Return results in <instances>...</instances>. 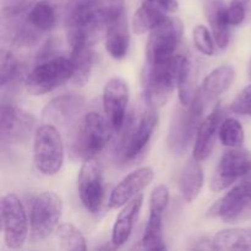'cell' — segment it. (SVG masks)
Returning a JSON list of instances; mask_svg holds the SVG:
<instances>
[{
  "instance_id": "obj_1",
  "label": "cell",
  "mask_w": 251,
  "mask_h": 251,
  "mask_svg": "<svg viewBox=\"0 0 251 251\" xmlns=\"http://www.w3.org/2000/svg\"><path fill=\"white\" fill-rule=\"evenodd\" d=\"M185 55L176 54L166 60L147 63L142 75L144 97L149 108L158 109L171 98L178 87L179 75Z\"/></svg>"
},
{
  "instance_id": "obj_2",
  "label": "cell",
  "mask_w": 251,
  "mask_h": 251,
  "mask_svg": "<svg viewBox=\"0 0 251 251\" xmlns=\"http://www.w3.org/2000/svg\"><path fill=\"white\" fill-rule=\"evenodd\" d=\"M112 131L114 130L107 118L100 113L90 112L83 115L71 139L70 150L74 158L82 162L96 158L110 141Z\"/></svg>"
},
{
  "instance_id": "obj_3",
  "label": "cell",
  "mask_w": 251,
  "mask_h": 251,
  "mask_svg": "<svg viewBox=\"0 0 251 251\" xmlns=\"http://www.w3.org/2000/svg\"><path fill=\"white\" fill-rule=\"evenodd\" d=\"M205 104L206 100L199 90L193 102L189 105L181 104V108H179L173 115L169 129L168 145L174 153L180 154L188 149L201 124Z\"/></svg>"
},
{
  "instance_id": "obj_4",
  "label": "cell",
  "mask_w": 251,
  "mask_h": 251,
  "mask_svg": "<svg viewBox=\"0 0 251 251\" xmlns=\"http://www.w3.org/2000/svg\"><path fill=\"white\" fill-rule=\"evenodd\" d=\"M33 161L37 171L53 176L60 172L64 163V145L56 126L44 124L37 129L33 142Z\"/></svg>"
},
{
  "instance_id": "obj_5",
  "label": "cell",
  "mask_w": 251,
  "mask_h": 251,
  "mask_svg": "<svg viewBox=\"0 0 251 251\" xmlns=\"http://www.w3.org/2000/svg\"><path fill=\"white\" fill-rule=\"evenodd\" d=\"M74 66L70 58L55 56L38 64L25 78V86L33 96L46 95L73 78Z\"/></svg>"
},
{
  "instance_id": "obj_6",
  "label": "cell",
  "mask_w": 251,
  "mask_h": 251,
  "mask_svg": "<svg viewBox=\"0 0 251 251\" xmlns=\"http://www.w3.org/2000/svg\"><path fill=\"white\" fill-rule=\"evenodd\" d=\"M158 113L157 109L149 108L139 122L129 120V124H124L123 126V135L119 145L117 147V156L123 162L132 161L136 158L149 145L157 125H158ZM120 130V131H122Z\"/></svg>"
},
{
  "instance_id": "obj_7",
  "label": "cell",
  "mask_w": 251,
  "mask_h": 251,
  "mask_svg": "<svg viewBox=\"0 0 251 251\" xmlns=\"http://www.w3.org/2000/svg\"><path fill=\"white\" fill-rule=\"evenodd\" d=\"M183 22L176 17L167 16L152 31H150L146 46L147 63H157L176 55V50L183 38Z\"/></svg>"
},
{
  "instance_id": "obj_8",
  "label": "cell",
  "mask_w": 251,
  "mask_h": 251,
  "mask_svg": "<svg viewBox=\"0 0 251 251\" xmlns=\"http://www.w3.org/2000/svg\"><path fill=\"white\" fill-rule=\"evenodd\" d=\"M63 213V201L53 191L37 196L31 207V234L36 240L48 238L55 232Z\"/></svg>"
},
{
  "instance_id": "obj_9",
  "label": "cell",
  "mask_w": 251,
  "mask_h": 251,
  "mask_svg": "<svg viewBox=\"0 0 251 251\" xmlns=\"http://www.w3.org/2000/svg\"><path fill=\"white\" fill-rule=\"evenodd\" d=\"M1 220L5 244L10 249H21L28 237V220L24 205L16 194L1 199Z\"/></svg>"
},
{
  "instance_id": "obj_10",
  "label": "cell",
  "mask_w": 251,
  "mask_h": 251,
  "mask_svg": "<svg viewBox=\"0 0 251 251\" xmlns=\"http://www.w3.org/2000/svg\"><path fill=\"white\" fill-rule=\"evenodd\" d=\"M251 171V152L243 147L227 150L221 157L217 169L210 183L215 193L226 190L240 178H244Z\"/></svg>"
},
{
  "instance_id": "obj_11",
  "label": "cell",
  "mask_w": 251,
  "mask_h": 251,
  "mask_svg": "<svg viewBox=\"0 0 251 251\" xmlns=\"http://www.w3.org/2000/svg\"><path fill=\"white\" fill-rule=\"evenodd\" d=\"M78 195L83 207L97 213L104 201V180L100 164L96 158L83 161L78 174Z\"/></svg>"
},
{
  "instance_id": "obj_12",
  "label": "cell",
  "mask_w": 251,
  "mask_h": 251,
  "mask_svg": "<svg viewBox=\"0 0 251 251\" xmlns=\"http://www.w3.org/2000/svg\"><path fill=\"white\" fill-rule=\"evenodd\" d=\"M33 115L19 109L11 103H2L0 110V139L4 145H17L27 141L33 131Z\"/></svg>"
},
{
  "instance_id": "obj_13",
  "label": "cell",
  "mask_w": 251,
  "mask_h": 251,
  "mask_svg": "<svg viewBox=\"0 0 251 251\" xmlns=\"http://www.w3.org/2000/svg\"><path fill=\"white\" fill-rule=\"evenodd\" d=\"M129 102V87L119 77H113L105 83L103 90V109L105 118L114 131H120L126 120Z\"/></svg>"
},
{
  "instance_id": "obj_14",
  "label": "cell",
  "mask_w": 251,
  "mask_h": 251,
  "mask_svg": "<svg viewBox=\"0 0 251 251\" xmlns=\"http://www.w3.org/2000/svg\"><path fill=\"white\" fill-rule=\"evenodd\" d=\"M86 100L80 95H63L53 98L44 107L42 118L44 124L66 127L74 124L85 108Z\"/></svg>"
},
{
  "instance_id": "obj_15",
  "label": "cell",
  "mask_w": 251,
  "mask_h": 251,
  "mask_svg": "<svg viewBox=\"0 0 251 251\" xmlns=\"http://www.w3.org/2000/svg\"><path fill=\"white\" fill-rule=\"evenodd\" d=\"M208 215L217 216L229 225L244 222L251 218V199L238 184L211 207Z\"/></svg>"
},
{
  "instance_id": "obj_16",
  "label": "cell",
  "mask_w": 251,
  "mask_h": 251,
  "mask_svg": "<svg viewBox=\"0 0 251 251\" xmlns=\"http://www.w3.org/2000/svg\"><path fill=\"white\" fill-rule=\"evenodd\" d=\"M153 169L142 167L125 176L110 193L108 205L110 208H119L141 194L153 180Z\"/></svg>"
},
{
  "instance_id": "obj_17",
  "label": "cell",
  "mask_w": 251,
  "mask_h": 251,
  "mask_svg": "<svg viewBox=\"0 0 251 251\" xmlns=\"http://www.w3.org/2000/svg\"><path fill=\"white\" fill-rule=\"evenodd\" d=\"M222 105L218 103L213 108L211 114H208L207 118L201 122L196 132L195 144H194V158L196 161H205L212 153L216 136L218 135L220 126L222 124Z\"/></svg>"
},
{
  "instance_id": "obj_18",
  "label": "cell",
  "mask_w": 251,
  "mask_h": 251,
  "mask_svg": "<svg viewBox=\"0 0 251 251\" xmlns=\"http://www.w3.org/2000/svg\"><path fill=\"white\" fill-rule=\"evenodd\" d=\"M22 15L2 16V36L16 47L34 46L41 39L43 32L28 21L27 15Z\"/></svg>"
},
{
  "instance_id": "obj_19",
  "label": "cell",
  "mask_w": 251,
  "mask_h": 251,
  "mask_svg": "<svg viewBox=\"0 0 251 251\" xmlns=\"http://www.w3.org/2000/svg\"><path fill=\"white\" fill-rule=\"evenodd\" d=\"M203 12L210 24L216 44L226 49L230 39V25L227 17V6L223 0H202Z\"/></svg>"
},
{
  "instance_id": "obj_20",
  "label": "cell",
  "mask_w": 251,
  "mask_h": 251,
  "mask_svg": "<svg viewBox=\"0 0 251 251\" xmlns=\"http://www.w3.org/2000/svg\"><path fill=\"white\" fill-rule=\"evenodd\" d=\"M144 203V195L140 194L136 198L123 206L122 211L117 216L114 226L112 230V244L114 248H120L129 240L132 233L135 220L139 216L140 210Z\"/></svg>"
},
{
  "instance_id": "obj_21",
  "label": "cell",
  "mask_w": 251,
  "mask_h": 251,
  "mask_svg": "<svg viewBox=\"0 0 251 251\" xmlns=\"http://www.w3.org/2000/svg\"><path fill=\"white\" fill-rule=\"evenodd\" d=\"M71 46V63L74 66V75L71 81L77 86L86 85L95 64L93 44L83 39L74 42Z\"/></svg>"
},
{
  "instance_id": "obj_22",
  "label": "cell",
  "mask_w": 251,
  "mask_h": 251,
  "mask_svg": "<svg viewBox=\"0 0 251 251\" xmlns=\"http://www.w3.org/2000/svg\"><path fill=\"white\" fill-rule=\"evenodd\" d=\"M130 36L125 14L109 22L105 28V49L115 60L126 56L129 50Z\"/></svg>"
},
{
  "instance_id": "obj_23",
  "label": "cell",
  "mask_w": 251,
  "mask_h": 251,
  "mask_svg": "<svg viewBox=\"0 0 251 251\" xmlns=\"http://www.w3.org/2000/svg\"><path fill=\"white\" fill-rule=\"evenodd\" d=\"M65 0H39L27 12L28 21L42 32L50 31L55 27L59 15L63 14Z\"/></svg>"
},
{
  "instance_id": "obj_24",
  "label": "cell",
  "mask_w": 251,
  "mask_h": 251,
  "mask_svg": "<svg viewBox=\"0 0 251 251\" xmlns=\"http://www.w3.org/2000/svg\"><path fill=\"white\" fill-rule=\"evenodd\" d=\"M167 12L168 11L156 0H144L132 17V31L136 34L152 31L159 22L166 19Z\"/></svg>"
},
{
  "instance_id": "obj_25",
  "label": "cell",
  "mask_w": 251,
  "mask_h": 251,
  "mask_svg": "<svg viewBox=\"0 0 251 251\" xmlns=\"http://www.w3.org/2000/svg\"><path fill=\"white\" fill-rule=\"evenodd\" d=\"M235 77L234 69L230 65H221L211 71L203 80L200 92L206 102L217 98L229 88Z\"/></svg>"
},
{
  "instance_id": "obj_26",
  "label": "cell",
  "mask_w": 251,
  "mask_h": 251,
  "mask_svg": "<svg viewBox=\"0 0 251 251\" xmlns=\"http://www.w3.org/2000/svg\"><path fill=\"white\" fill-rule=\"evenodd\" d=\"M203 186V171L200 162L190 159L184 167L179 179V188L186 202H193Z\"/></svg>"
},
{
  "instance_id": "obj_27",
  "label": "cell",
  "mask_w": 251,
  "mask_h": 251,
  "mask_svg": "<svg viewBox=\"0 0 251 251\" xmlns=\"http://www.w3.org/2000/svg\"><path fill=\"white\" fill-rule=\"evenodd\" d=\"M212 250H251V228H230L211 239Z\"/></svg>"
},
{
  "instance_id": "obj_28",
  "label": "cell",
  "mask_w": 251,
  "mask_h": 251,
  "mask_svg": "<svg viewBox=\"0 0 251 251\" xmlns=\"http://www.w3.org/2000/svg\"><path fill=\"white\" fill-rule=\"evenodd\" d=\"M198 91V64L193 56L185 55L178 81L179 100L181 104H190Z\"/></svg>"
},
{
  "instance_id": "obj_29",
  "label": "cell",
  "mask_w": 251,
  "mask_h": 251,
  "mask_svg": "<svg viewBox=\"0 0 251 251\" xmlns=\"http://www.w3.org/2000/svg\"><path fill=\"white\" fill-rule=\"evenodd\" d=\"M163 215L164 213L157 211H150V217L141 240L142 248L145 250L159 251L167 249V245L164 244L163 240V229H162Z\"/></svg>"
},
{
  "instance_id": "obj_30",
  "label": "cell",
  "mask_w": 251,
  "mask_h": 251,
  "mask_svg": "<svg viewBox=\"0 0 251 251\" xmlns=\"http://www.w3.org/2000/svg\"><path fill=\"white\" fill-rule=\"evenodd\" d=\"M22 74L21 64L16 56L7 49H1L0 54V86L1 90L16 86L20 75Z\"/></svg>"
},
{
  "instance_id": "obj_31",
  "label": "cell",
  "mask_w": 251,
  "mask_h": 251,
  "mask_svg": "<svg viewBox=\"0 0 251 251\" xmlns=\"http://www.w3.org/2000/svg\"><path fill=\"white\" fill-rule=\"evenodd\" d=\"M56 238L59 239L61 249L71 251H85L87 250L86 239L81 230L71 223L59 225L55 230Z\"/></svg>"
},
{
  "instance_id": "obj_32",
  "label": "cell",
  "mask_w": 251,
  "mask_h": 251,
  "mask_svg": "<svg viewBox=\"0 0 251 251\" xmlns=\"http://www.w3.org/2000/svg\"><path fill=\"white\" fill-rule=\"evenodd\" d=\"M218 137L223 146L229 147V149L242 147L243 142H244V129L237 119L227 118L221 124Z\"/></svg>"
},
{
  "instance_id": "obj_33",
  "label": "cell",
  "mask_w": 251,
  "mask_h": 251,
  "mask_svg": "<svg viewBox=\"0 0 251 251\" xmlns=\"http://www.w3.org/2000/svg\"><path fill=\"white\" fill-rule=\"evenodd\" d=\"M193 39L198 50L202 53L203 55L211 56L215 54V42H213L212 36H211L210 31L206 28V26L198 25L193 29Z\"/></svg>"
},
{
  "instance_id": "obj_34",
  "label": "cell",
  "mask_w": 251,
  "mask_h": 251,
  "mask_svg": "<svg viewBox=\"0 0 251 251\" xmlns=\"http://www.w3.org/2000/svg\"><path fill=\"white\" fill-rule=\"evenodd\" d=\"M230 110L235 114L251 117V85L243 88L230 103Z\"/></svg>"
},
{
  "instance_id": "obj_35",
  "label": "cell",
  "mask_w": 251,
  "mask_h": 251,
  "mask_svg": "<svg viewBox=\"0 0 251 251\" xmlns=\"http://www.w3.org/2000/svg\"><path fill=\"white\" fill-rule=\"evenodd\" d=\"M169 202V190L166 185L156 186L152 190L151 198H150V211H157V212L164 213Z\"/></svg>"
},
{
  "instance_id": "obj_36",
  "label": "cell",
  "mask_w": 251,
  "mask_h": 251,
  "mask_svg": "<svg viewBox=\"0 0 251 251\" xmlns=\"http://www.w3.org/2000/svg\"><path fill=\"white\" fill-rule=\"evenodd\" d=\"M36 0H4L2 1V15L16 16L22 15L31 9Z\"/></svg>"
},
{
  "instance_id": "obj_37",
  "label": "cell",
  "mask_w": 251,
  "mask_h": 251,
  "mask_svg": "<svg viewBox=\"0 0 251 251\" xmlns=\"http://www.w3.org/2000/svg\"><path fill=\"white\" fill-rule=\"evenodd\" d=\"M247 5L238 0H232L227 6V17L230 26H238L245 20Z\"/></svg>"
},
{
  "instance_id": "obj_38",
  "label": "cell",
  "mask_w": 251,
  "mask_h": 251,
  "mask_svg": "<svg viewBox=\"0 0 251 251\" xmlns=\"http://www.w3.org/2000/svg\"><path fill=\"white\" fill-rule=\"evenodd\" d=\"M156 1L168 12H176L179 7L178 0H156Z\"/></svg>"
},
{
  "instance_id": "obj_39",
  "label": "cell",
  "mask_w": 251,
  "mask_h": 251,
  "mask_svg": "<svg viewBox=\"0 0 251 251\" xmlns=\"http://www.w3.org/2000/svg\"><path fill=\"white\" fill-rule=\"evenodd\" d=\"M240 186H242L243 190L245 191V194L251 199V171L243 178V180L240 181Z\"/></svg>"
},
{
  "instance_id": "obj_40",
  "label": "cell",
  "mask_w": 251,
  "mask_h": 251,
  "mask_svg": "<svg viewBox=\"0 0 251 251\" xmlns=\"http://www.w3.org/2000/svg\"><path fill=\"white\" fill-rule=\"evenodd\" d=\"M238 1H242L243 4H245L248 6V4H249V2H250V0H238Z\"/></svg>"
},
{
  "instance_id": "obj_41",
  "label": "cell",
  "mask_w": 251,
  "mask_h": 251,
  "mask_svg": "<svg viewBox=\"0 0 251 251\" xmlns=\"http://www.w3.org/2000/svg\"><path fill=\"white\" fill-rule=\"evenodd\" d=\"M250 77H251V64H250Z\"/></svg>"
}]
</instances>
